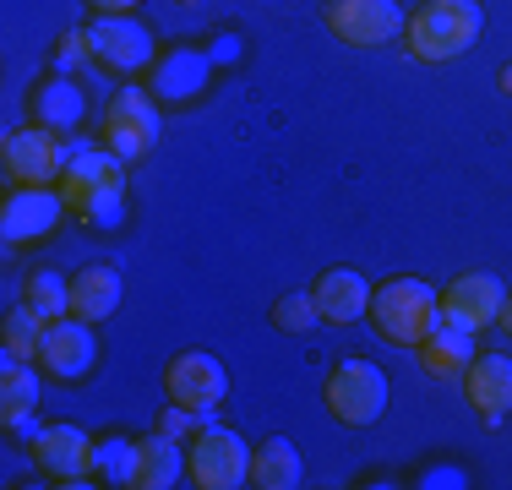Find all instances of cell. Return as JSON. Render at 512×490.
Returning a JSON list of instances; mask_svg holds the SVG:
<instances>
[{"label": "cell", "instance_id": "6da1fadb", "mask_svg": "<svg viewBox=\"0 0 512 490\" xmlns=\"http://www.w3.org/2000/svg\"><path fill=\"white\" fill-rule=\"evenodd\" d=\"M71 213L88 229H120L126 224V164H120L109 147H88L71 142V164L60 175Z\"/></svg>", "mask_w": 512, "mask_h": 490}, {"label": "cell", "instance_id": "7a4b0ae2", "mask_svg": "<svg viewBox=\"0 0 512 490\" xmlns=\"http://www.w3.org/2000/svg\"><path fill=\"white\" fill-rule=\"evenodd\" d=\"M485 33V6L480 0H425L420 11L404 22L409 55L425 66H447V60L469 55Z\"/></svg>", "mask_w": 512, "mask_h": 490}, {"label": "cell", "instance_id": "3957f363", "mask_svg": "<svg viewBox=\"0 0 512 490\" xmlns=\"http://www.w3.org/2000/svg\"><path fill=\"white\" fill-rule=\"evenodd\" d=\"M371 322L376 333L398 349H420L425 333L442 322V294H436L425 278H387L382 289H371Z\"/></svg>", "mask_w": 512, "mask_h": 490}, {"label": "cell", "instance_id": "277c9868", "mask_svg": "<svg viewBox=\"0 0 512 490\" xmlns=\"http://www.w3.org/2000/svg\"><path fill=\"white\" fill-rule=\"evenodd\" d=\"M158 137H164V115H158V98L148 88H120L109 98L99 147H109L120 164H142L158 147Z\"/></svg>", "mask_w": 512, "mask_h": 490}, {"label": "cell", "instance_id": "5b68a950", "mask_svg": "<svg viewBox=\"0 0 512 490\" xmlns=\"http://www.w3.org/2000/svg\"><path fill=\"white\" fill-rule=\"evenodd\" d=\"M327 414H333L338 425H376L387 414V403H393V387H387L382 365L371 360H338L333 371H327Z\"/></svg>", "mask_w": 512, "mask_h": 490}, {"label": "cell", "instance_id": "8992f818", "mask_svg": "<svg viewBox=\"0 0 512 490\" xmlns=\"http://www.w3.org/2000/svg\"><path fill=\"white\" fill-rule=\"evenodd\" d=\"M186 480L197 490H240L251 485V447L229 425L207 420L186 447Z\"/></svg>", "mask_w": 512, "mask_h": 490}, {"label": "cell", "instance_id": "52a82bcc", "mask_svg": "<svg viewBox=\"0 0 512 490\" xmlns=\"http://www.w3.org/2000/svg\"><path fill=\"white\" fill-rule=\"evenodd\" d=\"M66 164H71V142L44 126L6 131V142H0V169H6L11 186H60Z\"/></svg>", "mask_w": 512, "mask_h": 490}, {"label": "cell", "instance_id": "ba28073f", "mask_svg": "<svg viewBox=\"0 0 512 490\" xmlns=\"http://www.w3.org/2000/svg\"><path fill=\"white\" fill-rule=\"evenodd\" d=\"M66 213H71V202L60 186H11L6 202H0V235H6V245L50 240Z\"/></svg>", "mask_w": 512, "mask_h": 490}, {"label": "cell", "instance_id": "9c48e42d", "mask_svg": "<svg viewBox=\"0 0 512 490\" xmlns=\"http://www.w3.org/2000/svg\"><path fill=\"white\" fill-rule=\"evenodd\" d=\"M93 441L82 425H39L28 441L33 469L50 474V485H88L93 480Z\"/></svg>", "mask_w": 512, "mask_h": 490}, {"label": "cell", "instance_id": "30bf717a", "mask_svg": "<svg viewBox=\"0 0 512 490\" xmlns=\"http://www.w3.org/2000/svg\"><path fill=\"white\" fill-rule=\"evenodd\" d=\"M224 392H229V371H224V360L207 354V349H180L175 360L164 365V398L169 403L213 414L218 403H224Z\"/></svg>", "mask_w": 512, "mask_h": 490}, {"label": "cell", "instance_id": "8fae6325", "mask_svg": "<svg viewBox=\"0 0 512 490\" xmlns=\"http://www.w3.org/2000/svg\"><path fill=\"white\" fill-rule=\"evenodd\" d=\"M404 11L398 0H327V28L349 49H382L387 39L404 33Z\"/></svg>", "mask_w": 512, "mask_h": 490}, {"label": "cell", "instance_id": "7c38bea8", "mask_svg": "<svg viewBox=\"0 0 512 490\" xmlns=\"http://www.w3.org/2000/svg\"><path fill=\"white\" fill-rule=\"evenodd\" d=\"M88 44H93V60L104 71H115V77H137V71H148L158 60L153 33L137 17H99L88 28Z\"/></svg>", "mask_w": 512, "mask_h": 490}, {"label": "cell", "instance_id": "4fadbf2b", "mask_svg": "<svg viewBox=\"0 0 512 490\" xmlns=\"http://www.w3.org/2000/svg\"><path fill=\"white\" fill-rule=\"evenodd\" d=\"M93 365H99V338H93V322H82V316H60V322L44 327L39 371H50L55 382H82Z\"/></svg>", "mask_w": 512, "mask_h": 490}, {"label": "cell", "instance_id": "5bb4252c", "mask_svg": "<svg viewBox=\"0 0 512 490\" xmlns=\"http://www.w3.org/2000/svg\"><path fill=\"white\" fill-rule=\"evenodd\" d=\"M502 305H507V284L496 273H458L453 284L442 289V322L485 333V327H496Z\"/></svg>", "mask_w": 512, "mask_h": 490}, {"label": "cell", "instance_id": "9a60e30c", "mask_svg": "<svg viewBox=\"0 0 512 490\" xmlns=\"http://www.w3.org/2000/svg\"><path fill=\"white\" fill-rule=\"evenodd\" d=\"M207 82H213V55L197 44H175L164 49V55L153 60V82L148 93L158 104H191V98L207 93Z\"/></svg>", "mask_w": 512, "mask_h": 490}, {"label": "cell", "instance_id": "2e32d148", "mask_svg": "<svg viewBox=\"0 0 512 490\" xmlns=\"http://www.w3.org/2000/svg\"><path fill=\"white\" fill-rule=\"evenodd\" d=\"M463 398L485 425H502L512 414V354H474L463 371Z\"/></svg>", "mask_w": 512, "mask_h": 490}, {"label": "cell", "instance_id": "e0dca14e", "mask_svg": "<svg viewBox=\"0 0 512 490\" xmlns=\"http://www.w3.org/2000/svg\"><path fill=\"white\" fill-rule=\"evenodd\" d=\"M311 294H316V305H322V322H333V327H355L360 316H371V284H365L355 267L322 273Z\"/></svg>", "mask_w": 512, "mask_h": 490}, {"label": "cell", "instance_id": "ac0fdd59", "mask_svg": "<svg viewBox=\"0 0 512 490\" xmlns=\"http://www.w3.org/2000/svg\"><path fill=\"white\" fill-rule=\"evenodd\" d=\"M28 109H33V126H44V131H55V137H66V131L82 126V115H88V98H82V88L66 77V71H55L50 82H39V88H33Z\"/></svg>", "mask_w": 512, "mask_h": 490}, {"label": "cell", "instance_id": "d6986e66", "mask_svg": "<svg viewBox=\"0 0 512 490\" xmlns=\"http://www.w3.org/2000/svg\"><path fill=\"white\" fill-rule=\"evenodd\" d=\"M120 294H126V278H120V267L109 262H93L82 267L77 278H71V316H82V322H109V316L120 311Z\"/></svg>", "mask_w": 512, "mask_h": 490}, {"label": "cell", "instance_id": "ffe728a7", "mask_svg": "<svg viewBox=\"0 0 512 490\" xmlns=\"http://www.w3.org/2000/svg\"><path fill=\"white\" fill-rule=\"evenodd\" d=\"M414 360H420L425 376H436V382H458L474 365V333L469 327H453V322H436L431 333H425V343L414 349Z\"/></svg>", "mask_w": 512, "mask_h": 490}, {"label": "cell", "instance_id": "44dd1931", "mask_svg": "<svg viewBox=\"0 0 512 490\" xmlns=\"http://www.w3.org/2000/svg\"><path fill=\"white\" fill-rule=\"evenodd\" d=\"M39 371H33L28 360H6V371H0V425L6 431H39Z\"/></svg>", "mask_w": 512, "mask_h": 490}, {"label": "cell", "instance_id": "7402d4cb", "mask_svg": "<svg viewBox=\"0 0 512 490\" xmlns=\"http://www.w3.org/2000/svg\"><path fill=\"white\" fill-rule=\"evenodd\" d=\"M306 480V458L289 436H267L251 447V485L256 490H295Z\"/></svg>", "mask_w": 512, "mask_h": 490}, {"label": "cell", "instance_id": "603a6c76", "mask_svg": "<svg viewBox=\"0 0 512 490\" xmlns=\"http://www.w3.org/2000/svg\"><path fill=\"white\" fill-rule=\"evenodd\" d=\"M186 480V452L175 447V436L153 431L137 441V485L131 490H169Z\"/></svg>", "mask_w": 512, "mask_h": 490}, {"label": "cell", "instance_id": "cb8c5ba5", "mask_svg": "<svg viewBox=\"0 0 512 490\" xmlns=\"http://www.w3.org/2000/svg\"><path fill=\"white\" fill-rule=\"evenodd\" d=\"M22 305H28V311L39 316L44 327L60 322V316H71V278L50 273V267L28 273V278H22Z\"/></svg>", "mask_w": 512, "mask_h": 490}, {"label": "cell", "instance_id": "d4e9b609", "mask_svg": "<svg viewBox=\"0 0 512 490\" xmlns=\"http://www.w3.org/2000/svg\"><path fill=\"white\" fill-rule=\"evenodd\" d=\"M0 349H6V360H28V365H39V349H44V322L28 311V305L6 311V327H0Z\"/></svg>", "mask_w": 512, "mask_h": 490}, {"label": "cell", "instance_id": "484cf974", "mask_svg": "<svg viewBox=\"0 0 512 490\" xmlns=\"http://www.w3.org/2000/svg\"><path fill=\"white\" fill-rule=\"evenodd\" d=\"M93 480H104V485H137V441H120V436H109L93 447Z\"/></svg>", "mask_w": 512, "mask_h": 490}, {"label": "cell", "instance_id": "4316f807", "mask_svg": "<svg viewBox=\"0 0 512 490\" xmlns=\"http://www.w3.org/2000/svg\"><path fill=\"white\" fill-rule=\"evenodd\" d=\"M322 322V305H316V294H278L273 300V327L278 333H311V327Z\"/></svg>", "mask_w": 512, "mask_h": 490}, {"label": "cell", "instance_id": "83f0119b", "mask_svg": "<svg viewBox=\"0 0 512 490\" xmlns=\"http://www.w3.org/2000/svg\"><path fill=\"white\" fill-rule=\"evenodd\" d=\"M82 60H93L88 28H71V33H60V49H55V71H71V66H82Z\"/></svg>", "mask_w": 512, "mask_h": 490}, {"label": "cell", "instance_id": "f1b7e54d", "mask_svg": "<svg viewBox=\"0 0 512 490\" xmlns=\"http://www.w3.org/2000/svg\"><path fill=\"white\" fill-rule=\"evenodd\" d=\"M207 55H213V66H235V60H240V39H235V33H218Z\"/></svg>", "mask_w": 512, "mask_h": 490}, {"label": "cell", "instance_id": "f546056e", "mask_svg": "<svg viewBox=\"0 0 512 490\" xmlns=\"http://www.w3.org/2000/svg\"><path fill=\"white\" fill-rule=\"evenodd\" d=\"M93 11H99V17H131V11L142 6V0H88Z\"/></svg>", "mask_w": 512, "mask_h": 490}, {"label": "cell", "instance_id": "4dcf8cb0", "mask_svg": "<svg viewBox=\"0 0 512 490\" xmlns=\"http://www.w3.org/2000/svg\"><path fill=\"white\" fill-rule=\"evenodd\" d=\"M496 327H502V333L512 338V294H507V305H502V316H496Z\"/></svg>", "mask_w": 512, "mask_h": 490}, {"label": "cell", "instance_id": "1f68e13d", "mask_svg": "<svg viewBox=\"0 0 512 490\" xmlns=\"http://www.w3.org/2000/svg\"><path fill=\"white\" fill-rule=\"evenodd\" d=\"M496 82H502V93L512 98V66H502V77H496Z\"/></svg>", "mask_w": 512, "mask_h": 490}, {"label": "cell", "instance_id": "d6a6232c", "mask_svg": "<svg viewBox=\"0 0 512 490\" xmlns=\"http://www.w3.org/2000/svg\"><path fill=\"white\" fill-rule=\"evenodd\" d=\"M180 6H207V0H180Z\"/></svg>", "mask_w": 512, "mask_h": 490}]
</instances>
